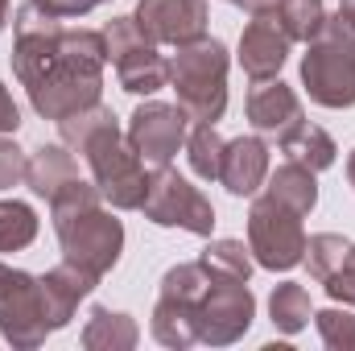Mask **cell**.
<instances>
[{"label": "cell", "instance_id": "24", "mask_svg": "<svg viewBox=\"0 0 355 351\" xmlns=\"http://www.w3.org/2000/svg\"><path fill=\"white\" fill-rule=\"evenodd\" d=\"M277 21L289 33V42H314L331 21V12H327V0H281Z\"/></svg>", "mask_w": 355, "mask_h": 351}, {"label": "cell", "instance_id": "4", "mask_svg": "<svg viewBox=\"0 0 355 351\" xmlns=\"http://www.w3.org/2000/svg\"><path fill=\"white\" fill-rule=\"evenodd\" d=\"M302 87L318 108H355V29L331 17L302 54Z\"/></svg>", "mask_w": 355, "mask_h": 351}, {"label": "cell", "instance_id": "19", "mask_svg": "<svg viewBox=\"0 0 355 351\" xmlns=\"http://www.w3.org/2000/svg\"><path fill=\"white\" fill-rule=\"evenodd\" d=\"M149 331H153V339L162 348H174V351L194 348L198 343V306L157 293V306L149 314Z\"/></svg>", "mask_w": 355, "mask_h": 351}, {"label": "cell", "instance_id": "2", "mask_svg": "<svg viewBox=\"0 0 355 351\" xmlns=\"http://www.w3.org/2000/svg\"><path fill=\"white\" fill-rule=\"evenodd\" d=\"M103 67H107V42L103 29L67 25L54 42L50 62L33 75L29 103L42 120H67L71 112H83L103 95Z\"/></svg>", "mask_w": 355, "mask_h": 351}, {"label": "cell", "instance_id": "9", "mask_svg": "<svg viewBox=\"0 0 355 351\" xmlns=\"http://www.w3.org/2000/svg\"><path fill=\"white\" fill-rule=\"evenodd\" d=\"M141 211L157 228H182L190 236H211L215 232V207H211V198L198 186H190L178 170H170V166H162V170L149 174V194H145Z\"/></svg>", "mask_w": 355, "mask_h": 351}, {"label": "cell", "instance_id": "29", "mask_svg": "<svg viewBox=\"0 0 355 351\" xmlns=\"http://www.w3.org/2000/svg\"><path fill=\"white\" fill-rule=\"evenodd\" d=\"M25 166H29L25 149H21L12 137H4V132H0V190L21 186V182H25Z\"/></svg>", "mask_w": 355, "mask_h": 351}, {"label": "cell", "instance_id": "16", "mask_svg": "<svg viewBox=\"0 0 355 351\" xmlns=\"http://www.w3.org/2000/svg\"><path fill=\"white\" fill-rule=\"evenodd\" d=\"M265 178H268V141L261 132L227 141L223 166H219V182L227 186V194L248 198V194H257L265 186Z\"/></svg>", "mask_w": 355, "mask_h": 351}, {"label": "cell", "instance_id": "7", "mask_svg": "<svg viewBox=\"0 0 355 351\" xmlns=\"http://www.w3.org/2000/svg\"><path fill=\"white\" fill-rule=\"evenodd\" d=\"M302 219L306 215H297L293 207L261 194L248 207V248H252V261L261 268H272V273H289L293 264H302V257H306V228H302Z\"/></svg>", "mask_w": 355, "mask_h": 351}, {"label": "cell", "instance_id": "23", "mask_svg": "<svg viewBox=\"0 0 355 351\" xmlns=\"http://www.w3.org/2000/svg\"><path fill=\"white\" fill-rule=\"evenodd\" d=\"M198 264L207 268V277H227V281H248L252 277V248H244V240H211L202 248Z\"/></svg>", "mask_w": 355, "mask_h": 351}, {"label": "cell", "instance_id": "15", "mask_svg": "<svg viewBox=\"0 0 355 351\" xmlns=\"http://www.w3.org/2000/svg\"><path fill=\"white\" fill-rule=\"evenodd\" d=\"M95 285H99V277H95V273H87V268H79V264H71V261L54 264V268L42 277V298H46V318H50V331L71 327V318H75L79 302L87 298Z\"/></svg>", "mask_w": 355, "mask_h": 351}, {"label": "cell", "instance_id": "17", "mask_svg": "<svg viewBox=\"0 0 355 351\" xmlns=\"http://www.w3.org/2000/svg\"><path fill=\"white\" fill-rule=\"evenodd\" d=\"M79 178V162L67 145H37L29 153V166H25V186L37 194V198H58L71 182Z\"/></svg>", "mask_w": 355, "mask_h": 351}, {"label": "cell", "instance_id": "33", "mask_svg": "<svg viewBox=\"0 0 355 351\" xmlns=\"http://www.w3.org/2000/svg\"><path fill=\"white\" fill-rule=\"evenodd\" d=\"M227 4H236V8H244V12L252 17V12H268V8H277L281 0H227Z\"/></svg>", "mask_w": 355, "mask_h": 351}, {"label": "cell", "instance_id": "32", "mask_svg": "<svg viewBox=\"0 0 355 351\" xmlns=\"http://www.w3.org/2000/svg\"><path fill=\"white\" fill-rule=\"evenodd\" d=\"M17 128H21V108L12 103V95H8V87L0 83V132H4V137H12Z\"/></svg>", "mask_w": 355, "mask_h": 351}, {"label": "cell", "instance_id": "35", "mask_svg": "<svg viewBox=\"0 0 355 351\" xmlns=\"http://www.w3.org/2000/svg\"><path fill=\"white\" fill-rule=\"evenodd\" d=\"M347 182H352V186H355V149H352V153H347Z\"/></svg>", "mask_w": 355, "mask_h": 351}, {"label": "cell", "instance_id": "22", "mask_svg": "<svg viewBox=\"0 0 355 351\" xmlns=\"http://www.w3.org/2000/svg\"><path fill=\"white\" fill-rule=\"evenodd\" d=\"M268 318H272V327H277L281 335H297V331H306V323L314 318V306H310L306 285H297V281H281V285H272Z\"/></svg>", "mask_w": 355, "mask_h": 351}, {"label": "cell", "instance_id": "36", "mask_svg": "<svg viewBox=\"0 0 355 351\" xmlns=\"http://www.w3.org/2000/svg\"><path fill=\"white\" fill-rule=\"evenodd\" d=\"M4 21H8V0H0V29H4Z\"/></svg>", "mask_w": 355, "mask_h": 351}, {"label": "cell", "instance_id": "37", "mask_svg": "<svg viewBox=\"0 0 355 351\" xmlns=\"http://www.w3.org/2000/svg\"><path fill=\"white\" fill-rule=\"evenodd\" d=\"M95 4H103V0H95Z\"/></svg>", "mask_w": 355, "mask_h": 351}, {"label": "cell", "instance_id": "3", "mask_svg": "<svg viewBox=\"0 0 355 351\" xmlns=\"http://www.w3.org/2000/svg\"><path fill=\"white\" fill-rule=\"evenodd\" d=\"M227 67L232 54L219 37H198L190 46H178L170 58V87L178 108L194 124H215L227 112Z\"/></svg>", "mask_w": 355, "mask_h": 351}, {"label": "cell", "instance_id": "21", "mask_svg": "<svg viewBox=\"0 0 355 351\" xmlns=\"http://www.w3.org/2000/svg\"><path fill=\"white\" fill-rule=\"evenodd\" d=\"M265 194L277 198V203H285V207H293L297 215H310V211L318 207V182H314V170H306V166H297V162L285 157V162L265 178Z\"/></svg>", "mask_w": 355, "mask_h": 351}, {"label": "cell", "instance_id": "30", "mask_svg": "<svg viewBox=\"0 0 355 351\" xmlns=\"http://www.w3.org/2000/svg\"><path fill=\"white\" fill-rule=\"evenodd\" d=\"M322 289L331 293V302H343V306H355V244L347 248L343 264L322 281Z\"/></svg>", "mask_w": 355, "mask_h": 351}, {"label": "cell", "instance_id": "28", "mask_svg": "<svg viewBox=\"0 0 355 351\" xmlns=\"http://www.w3.org/2000/svg\"><path fill=\"white\" fill-rule=\"evenodd\" d=\"M314 327H318V339L331 351H355V314L352 310H318L314 314Z\"/></svg>", "mask_w": 355, "mask_h": 351}, {"label": "cell", "instance_id": "12", "mask_svg": "<svg viewBox=\"0 0 355 351\" xmlns=\"http://www.w3.org/2000/svg\"><path fill=\"white\" fill-rule=\"evenodd\" d=\"M137 25L157 46H190L207 37V0H137Z\"/></svg>", "mask_w": 355, "mask_h": 351}, {"label": "cell", "instance_id": "8", "mask_svg": "<svg viewBox=\"0 0 355 351\" xmlns=\"http://www.w3.org/2000/svg\"><path fill=\"white\" fill-rule=\"evenodd\" d=\"M46 335L54 331L46 318L42 277L0 261V339L17 351H33L46 343Z\"/></svg>", "mask_w": 355, "mask_h": 351}, {"label": "cell", "instance_id": "20", "mask_svg": "<svg viewBox=\"0 0 355 351\" xmlns=\"http://www.w3.org/2000/svg\"><path fill=\"white\" fill-rule=\"evenodd\" d=\"M277 145H281V153H285L289 162H297V166H306V170H314V174L331 170V166H335V157H339L335 137H331L327 128L310 124V120H302V124H297L293 132H285Z\"/></svg>", "mask_w": 355, "mask_h": 351}, {"label": "cell", "instance_id": "6", "mask_svg": "<svg viewBox=\"0 0 355 351\" xmlns=\"http://www.w3.org/2000/svg\"><path fill=\"white\" fill-rule=\"evenodd\" d=\"M103 42H107V62L116 71L120 91L153 95V91L170 87V62L157 54V42L145 37L137 17H112L103 25Z\"/></svg>", "mask_w": 355, "mask_h": 351}, {"label": "cell", "instance_id": "27", "mask_svg": "<svg viewBox=\"0 0 355 351\" xmlns=\"http://www.w3.org/2000/svg\"><path fill=\"white\" fill-rule=\"evenodd\" d=\"M347 248H352V240L347 236H339V232H318V236H306V268H310V277L322 285L339 264L347 257Z\"/></svg>", "mask_w": 355, "mask_h": 351}, {"label": "cell", "instance_id": "34", "mask_svg": "<svg viewBox=\"0 0 355 351\" xmlns=\"http://www.w3.org/2000/svg\"><path fill=\"white\" fill-rule=\"evenodd\" d=\"M335 17H339L343 25H352V29H355V0H339V12H335Z\"/></svg>", "mask_w": 355, "mask_h": 351}, {"label": "cell", "instance_id": "13", "mask_svg": "<svg viewBox=\"0 0 355 351\" xmlns=\"http://www.w3.org/2000/svg\"><path fill=\"white\" fill-rule=\"evenodd\" d=\"M289 33L281 29V21H277V8H268V12H252V21L244 25V33H240V67H244V75L252 79V83H261V79H277L281 75V67H285V58H289Z\"/></svg>", "mask_w": 355, "mask_h": 351}, {"label": "cell", "instance_id": "5", "mask_svg": "<svg viewBox=\"0 0 355 351\" xmlns=\"http://www.w3.org/2000/svg\"><path fill=\"white\" fill-rule=\"evenodd\" d=\"M54 232H58V248H62V261L79 264L95 277L112 273L120 264L124 252V223L103 211V207H83V211H67V215H54Z\"/></svg>", "mask_w": 355, "mask_h": 351}, {"label": "cell", "instance_id": "10", "mask_svg": "<svg viewBox=\"0 0 355 351\" xmlns=\"http://www.w3.org/2000/svg\"><path fill=\"white\" fill-rule=\"evenodd\" d=\"M252 318H257V298H252L248 281L211 277L198 298V343H207V348L240 343L248 335Z\"/></svg>", "mask_w": 355, "mask_h": 351}, {"label": "cell", "instance_id": "18", "mask_svg": "<svg viewBox=\"0 0 355 351\" xmlns=\"http://www.w3.org/2000/svg\"><path fill=\"white\" fill-rule=\"evenodd\" d=\"M83 348L87 351H132L141 339V327L132 314L112 310V306H91L87 323H83Z\"/></svg>", "mask_w": 355, "mask_h": 351}, {"label": "cell", "instance_id": "14", "mask_svg": "<svg viewBox=\"0 0 355 351\" xmlns=\"http://www.w3.org/2000/svg\"><path fill=\"white\" fill-rule=\"evenodd\" d=\"M244 112H248V124H252L261 137H272V141H281L285 132H293V128L306 120L297 91L289 87V83H281V79H261V83H252L248 99H244Z\"/></svg>", "mask_w": 355, "mask_h": 351}, {"label": "cell", "instance_id": "11", "mask_svg": "<svg viewBox=\"0 0 355 351\" xmlns=\"http://www.w3.org/2000/svg\"><path fill=\"white\" fill-rule=\"evenodd\" d=\"M186 112L178 103H162V99H145L132 108L128 116V145L141 153V162L149 170H162L178 157V149L186 145Z\"/></svg>", "mask_w": 355, "mask_h": 351}, {"label": "cell", "instance_id": "31", "mask_svg": "<svg viewBox=\"0 0 355 351\" xmlns=\"http://www.w3.org/2000/svg\"><path fill=\"white\" fill-rule=\"evenodd\" d=\"M50 12H58L62 21H83L91 8H95V0H42Z\"/></svg>", "mask_w": 355, "mask_h": 351}, {"label": "cell", "instance_id": "26", "mask_svg": "<svg viewBox=\"0 0 355 351\" xmlns=\"http://www.w3.org/2000/svg\"><path fill=\"white\" fill-rule=\"evenodd\" d=\"M37 236V211L21 198H0V252H21Z\"/></svg>", "mask_w": 355, "mask_h": 351}, {"label": "cell", "instance_id": "1", "mask_svg": "<svg viewBox=\"0 0 355 351\" xmlns=\"http://www.w3.org/2000/svg\"><path fill=\"white\" fill-rule=\"evenodd\" d=\"M58 137L71 153H79L91 170V182L116 211H141L149 194V166L128 145L120 116L103 103H91L83 112H71L58 120Z\"/></svg>", "mask_w": 355, "mask_h": 351}, {"label": "cell", "instance_id": "25", "mask_svg": "<svg viewBox=\"0 0 355 351\" xmlns=\"http://www.w3.org/2000/svg\"><path fill=\"white\" fill-rule=\"evenodd\" d=\"M223 149H227V141L219 137L215 124H194V132H186V157H190V170L202 178V182H219Z\"/></svg>", "mask_w": 355, "mask_h": 351}]
</instances>
